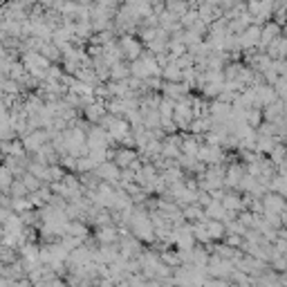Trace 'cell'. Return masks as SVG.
Returning a JSON list of instances; mask_svg holds the SVG:
<instances>
[{"label":"cell","mask_w":287,"mask_h":287,"mask_svg":"<svg viewBox=\"0 0 287 287\" xmlns=\"http://www.w3.org/2000/svg\"><path fill=\"white\" fill-rule=\"evenodd\" d=\"M135 161V155L133 153H126V150H121V153L117 155V164L119 166H130Z\"/></svg>","instance_id":"cell-1"}]
</instances>
